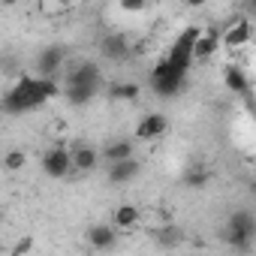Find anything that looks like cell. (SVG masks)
<instances>
[{"instance_id": "1", "label": "cell", "mask_w": 256, "mask_h": 256, "mask_svg": "<svg viewBox=\"0 0 256 256\" xmlns=\"http://www.w3.org/2000/svg\"><path fill=\"white\" fill-rule=\"evenodd\" d=\"M184 82H187V72H184V70H175L166 58H163V60L154 66V72H151V90H154V96H160V100L178 96L181 88H184Z\"/></svg>"}, {"instance_id": "2", "label": "cell", "mask_w": 256, "mask_h": 256, "mask_svg": "<svg viewBox=\"0 0 256 256\" xmlns=\"http://www.w3.org/2000/svg\"><path fill=\"white\" fill-rule=\"evenodd\" d=\"M253 235H256V217H253L247 208L235 211V214L229 217V223H226V232H223V238H226L235 250H250Z\"/></svg>"}, {"instance_id": "3", "label": "cell", "mask_w": 256, "mask_h": 256, "mask_svg": "<svg viewBox=\"0 0 256 256\" xmlns=\"http://www.w3.org/2000/svg\"><path fill=\"white\" fill-rule=\"evenodd\" d=\"M100 84H102V70H100V64H94V60H78V64L70 70V76H66V88L100 90Z\"/></svg>"}, {"instance_id": "4", "label": "cell", "mask_w": 256, "mask_h": 256, "mask_svg": "<svg viewBox=\"0 0 256 256\" xmlns=\"http://www.w3.org/2000/svg\"><path fill=\"white\" fill-rule=\"evenodd\" d=\"M250 42H253V18L250 16H241L238 22H232L223 30V48H229V52H241Z\"/></svg>"}, {"instance_id": "5", "label": "cell", "mask_w": 256, "mask_h": 256, "mask_svg": "<svg viewBox=\"0 0 256 256\" xmlns=\"http://www.w3.org/2000/svg\"><path fill=\"white\" fill-rule=\"evenodd\" d=\"M72 169V151L64 148V145H54L42 154V172L48 178H66Z\"/></svg>"}, {"instance_id": "6", "label": "cell", "mask_w": 256, "mask_h": 256, "mask_svg": "<svg viewBox=\"0 0 256 256\" xmlns=\"http://www.w3.org/2000/svg\"><path fill=\"white\" fill-rule=\"evenodd\" d=\"M166 133H169V118H166L163 112H148V114L139 120V126H136V136H139L142 142L163 139Z\"/></svg>"}, {"instance_id": "7", "label": "cell", "mask_w": 256, "mask_h": 256, "mask_svg": "<svg viewBox=\"0 0 256 256\" xmlns=\"http://www.w3.org/2000/svg\"><path fill=\"white\" fill-rule=\"evenodd\" d=\"M220 46H223V30H217V28L202 30L199 40H196V46H193V60H196V64L211 60V58L220 52Z\"/></svg>"}, {"instance_id": "8", "label": "cell", "mask_w": 256, "mask_h": 256, "mask_svg": "<svg viewBox=\"0 0 256 256\" xmlns=\"http://www.w3.org/2000/svg\"><path fill=\"white\" fill-rule=\"evenodd\" d=\"M66 64V48L64 46H46L36 54V72L40 76H58V70Z\"/></svg>"}, {"instance_id": "9", "label": "cell", "mask_w": 256, "mask_h": 256, "mask_svg": "<svg viewBox=\"0 0 256 256\" xmlns=\"http://www.w3.org/2000/svg\"><path fill=\"white\" fill-rule=\"evenodd\" d=\"M139 172H142V163H139L136 157L108 163V181H112V184H130L133 178H139Z\"/></svg>"}, {"instance_id": "10", "label": "cell", "mask_w": 256, "mask_h": 256, "mask_svg": "<svg viewBox=\"0 0 256 256\" xmlns=\"http://www.w3.org/2000/svg\"><path fill=\"white\" fill-rule=\"evenodd\" d=\"M88 244L94 247V250H112L114 244H118V226L112 223H96V226H90L88 229Z\"/></svg>"}, {"instance_id": "11", "label": "cell", "mask_w": 256, "mask_h": 256, "mask_svg": "<svg viewBox=\"0 0 256 256\" xmlns=\"http://www.w3.org/2000/svg\"><path fill=\"white\" fill-rule=\"evenodd\" d=\"M102 160V151H96L94 145H76L72 148V169L76 172H94Z\"/></svg>"}, {"instance_id": "12", "label": "cell", "mask_w": 256, "mask_h": 256, "mask_svg": "<svg viewBox=\"0 0 256 256\" xmlns=\"http://www.w3.org/2000/svg\"><path fill=\"white\" fill-rule=\"evenodd\" d=\"M100 54L106 60H124L126 54H130V42H126V36H120V34H108L100 42Z\"/></svg>"}, {"instance_id": "13", "label": "cell", "mask_w": 256, "mask_h": 256, "mask_svg": "<svg viewBox=\"0 0 256 256\" xmlns=\"http://www.w3.org/2000/svg\"><path fill=\"white\" fill-rule=\"evenodd\" d=\"M112 223L124 232V229H133V226H139L142 223V211L136 208V205H130V202H124V205H118L114 211H112Z\"/></svg>"}, {"instance_id": "14", "label": "cell", "mask_w": 256, "mask_h": 256, "mask_svg": "<svg viewBox=\"0 0 256 256\" xmlns=\"http://www.w3.org/2000/svg\"><path fill=\"white\" fill-rule=\"evenodd\" d=\"M136 154V145L130 139H114L102 148V160L106 163H114V160H126V157H133Z\"/></svg>"}, {"instance_id": "15", "label": "cell", "mask_w": 256, "mask_h": 256, "mask_svg": "<svg viewBox=\"0 0 256 256\" xmlns=\"http://www.w3.org/2000/svg\"><path fill=\"white\" fill-rule=\"evenodd\" d=\"M223 82H226V88L229 90H235V94H247V76L241 72V66L238 64H229L226 70H223Z\"/></svg>"}, {"instance_id": "16", "label": "cell", "mask_w": 256, "mask_h": 256, "mask_svg": "<svg viewBox=\"0 0 256 256\" xmlns=\"http://www.w3.org/2000/svg\"><path fill=\"white\" fill-rule=\"evenodd\" d=\"M112 100H124V102H133V100H139V94H142V88L136 84V82H118V84H112Z\"/></svg>"}, {"instance_id": "17", "label": "cell", "mask_w": 256, "mask_h": 256, "mask_svg": "<svg viewBox=\"0 0 256 256\" xmlns=\"http://www.w3.org/2000/svg\"><path fill=\"white\" fill-rule=\"evenodd\" d=\"M64 96H66L70 106H88V102L96 96V90H88V88H66Z\"/></svg>"}, {"instance_id": "18", "label": "cell", "mask_w": 256, "mask_h": 256, "mask_svg": "<svg viewBox=\"0 0 256 256\" xmlns=\"http://www.w3.org/2000/svg\"><path fill=\"white\" fill-rule=\"evenodd\" d=\"M24 163H28V154H24L22 148H12V151H6V154H4V166H6L10 172H22V169H24Z\"/></svg>"}, {"instance_id": "19", "label": "cell", "mask_w": 256, "mask_h": 256, "mask_svg": "<svg viewBox=\"0 0 256 256\" xmlns=\"http://www.w3.org/2000/svg\"><path fill=\"white\" fill-rule=\"evenodd\" d=\"M118 6L126 12V16H139L148 10V0H118Z\"/></svg>"}, {"instance_id": "20", "label": "cell", "mask_w": 256, "mask_h": 256, "mask_svg": "<svg viewBox=\"0 0 256 256\" xmlns=\"http://www.w3.org/2000/svg\"><path fill=\"white\" fill-rule=\"evenodd\" d=\"M34 250V238L30 235H24V238H18L16 241V247L10 250V256H24V253H30Z\"/></svg>"}, {"instance_id": "21", "label": "cell", "mask_w": 256, "mask_h": 256, "mask_svg": "<svg viewBox=\"0 0 256 256\" xmlns=\"http://www.w3.org/2000/svg\"><path fill=\"white\" fill-rule=\"evenodd\" d=\"M205 181H208V175H205V172L190 175V187H205Z\"/></svg>"}, {"instance_id": "22", "label": "cell", "mask_w": 256, "mask_h": 256, "mask_svg": "<svg viewBox=\"0 0 256 256\" xmlns=\"http://www.w3.org/2000/svg\"><path fill=\"white\" fill-rule=\"evenodd\" d=\"M244 12L256 22V0H244Z\"/></svg>"}, {"instance_id": "23", "label": "cell", "mask_w": 256, "mask_h": 256, "mask_svg": "<svg viewBox=\"0 0 256 256\" xmlns=\"http://www.w3.org/2000/svg\"><path fill=\"white\" fill-rule=\"evenodd\" d=\"M205 4H208V0H187L190 10H199V6H205Z\"/></svg>"}, {"instance_id": "24", "label": "cell", "mask_w": 256, "mask_h": 256, "mask_svg": "<svg viewBox=\"0 0 256 256\" xmlns=\"http://www.w3.org/2000/svg\"><path fill=\"white\" fill-rule=\"evenodd\" d=\"M0 4H4V6H6V10H12V6H16V4H18V0H0Z\"/></svg>"}, {"instance_id": "25", "label": "cell", "mask_w": 256, "mask_h": 256, "mask_svg": "<svg viewBox=\"0 0 256 256\" xmlns=\"http://www.w3.org/2000/svg\"><path fill=\"white\" fill-rule=\"evenodd\" d=\"M253 42H256V22H253Z\"/></svg>"}, {"instance_id": "26", "label": "cell", "mask_w": 256, "mask_h": 256, "mask_svg": "<svg viewBox=\"0 0 256 256\" xmlns=\"http://www.w3.org/2000/svg\"><path fill=\"white\" fill-rule=\"evenodd\" d=\"M60 4H64V6H70V4H72V0H60Z\"/></svg>"}]
</instances>
